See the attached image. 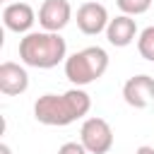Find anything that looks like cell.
<instances>
[{"instance_id":"cell-8","label":"cell","mask_w":154,"mask_h":154,"mask_svg":"<svg viewBox=\"0 0 154 154\" xmlns=\"http://www.w3.org/2000/svg\"><path fill=\"white\" fill-rule=\"evenodd\" d=\"M34 22H36V14H34L31 5H26V2H7L2 10L5 29L14 31V34H29Z\"/></svg>"},{"instance_id":"cell-9","label":"cell","mask_w":154,"mask_h":154,"mask_svg":"<svg viewBox=\"0 0 154 154\" xmlns=\"http://www.w3.org/2000/svg\"><path fill=\"white\" fill-rule=\"evenodd\" d=\"M29 87V75L26 70L19 65V63H12V60H5L0 65V91L5 96H17V94H24Z\"/></svg>"},{"instance_id":"cell-10","label":"cell","mask_w":154,"mask_h":154,"mask_svg":"<svg viewBox=\"0 0 154 154\" xmlns=\"http://www.w3.org/2000/svg\"><path fill=\"white\" fill-rule=\"evenodd\" d=\"M135 36H137V24H135V19L128 17V14H118V17L111 19L108 26H106V38H108V43L116 46V48L130 46V43L135 41Z\"/></svg>"},{"instance_id":"cell-12","label":"cell","mask_w":154,"mask_h":154,"mask_svg":"<svg viewBox=\"0 0 154 154\" xmlns=\"http://www.w3.org/2000/svg\"><path fill=\"white\" fill-rule=\"evenodd\" d=\"M116 5L120 7L123 14L137 17V14H144V12L152 7V0H116Z\"/></svg>"},{"instance_id":"cell-11","label":"cell","mask_w":154,"mask_h":154,"mask_svg":"<svg viewBox=\"0 0 154 154\" xmlns=\"http://www.w3.org/2000/svg\"><path fill=\"white\" fill-rule=\"evenodd\" d=\"M137 51H140V55L144 60L154 63V26H147V29L140 31V36H137Z\"/></svg>"},{"instance_id":"cell-16","label":"cell","mask_w":154,"mask_h":154,"mask_svg":"<svg viewBox=\"0 0 154 154\" xmlns=\"http://www.w3.org/2000/svg\"><path fill=\"white\" fill-rule=\"evenodd\" d=\"M2 2H7V0H2Z\"/></svg>"},{"instance_id":"cell-14","label":"cell","mask_w":154,"mask_h":154,"mask_svg":"<svg viewBox=\"0 0 154 154\" xmlns=\"http://www.w3.org/2000/svg\"><path fill=\"white\" fill-rule=\"evenodd\" d=\"M135 154H154V147H149V144H142Z\"/></svg>"},{"instance_id":"cell-1","label":"cell","mask_w":154,"mask_h":154,"mask_svg":"<svg viewBox=\"0 0 154 154\" xmlns=\"http://www.w3.org/2000/svg\"><path fill=\"white\" fill-rule=\"evenodd\" d=\"M91 108V99L82 87H72L65 94H43L34 103V118L41 125L65 128L77 118H84Z\"/></svg>"},{"instance_id":"cell-5","label":"cell","mask_w":154,"mask_h":154,"mask_svg":"<svg viewBox=\"0 0 154 154\" xmlns=\"http://www.w3.org/2000/svg\"><path fill=\"white\" fill-rule=\"evenodd\" d=\"M72 19V7L67 0H43V5L38 7V24L43 26V31H53L60 34Z\"/></svg>"},{"instance_id":"cell-2","label":"cell","mask_w":154,"mask_h":154,"mask_svg":"<svg viewBox=\"0 0 154 154\" xmlns=\"http://www.w3.org/2000/svg\"><path fill=\"white\" fill-rule=\"evenodd\" d=\"M19 60L36 70H51L67 60V43L53 31H29L19 38Z\"/></svg>"},{"instance_id":"cell-7","label":"cell","mask_w":154,"mask_h":154,"mask_svg":"<svg viewBox=\"0 0 154 154\" xmlns=\"http://www.w3.org/2000/svg\"><path fill=\"white\" fill-rule=\"evenodd\" d=\"M123 99L132 108H147L154 101V77L135 75L123 84Z\"/></svg>"},{"instance_id":"cell-4","label":"cell","mask_w":154,"mask_h":154,"mask_svg":"<svg viewBox=\"0 0 154 154\" xmlns=\"http://www.w3.org/2000/svg\"><path fill=\"white\" fill-rule=\"evenodd\" d=\"M79 142L89 154H106L113 147V130L103 118H87L79 130Z\"/></svg>"},{"instance_id":"cell-3","label":"cell","mask_w":154,"mask_h":154,"mask_svg":"<svg viewBox=\"0 0 154 154\" xmlns=\"http://www.w3.org/2000/svg\"><path fill=\"white\" fill-rule=\"evenodd\" d=\"M106 70H108V53L101 46H87L67 55L65 60V77L75 87H87L96 82L99 77H103Z\"/></svg>"},{"instance_id":"cell-13","label":"cell","mask_w":154,"mask_h":154,"mask_svg":"<svg viewBox=\"0 0 154 154\" xmlns=\"http://www.w3.org/2000/svg\"><path fill=\"white\" fill-rule=\"evenodd\" d=\"M58 154H89V152L84 149L82 142H65V144L58 149Z\"/></svg>"},{"instance_id":"cell-15","label":"cell","mask_w":154,"mask_h":154,"mask_svg":"<svg viewBox=\"0 0 154 154\" xmlns=\"http://www.w3.org/2000/svg\"><path fill=\"white\" fill-rule=\"evenodd\" d=\"M0 154H12V152H10V147H7V144H0Z\"/></svg>"},{"instance_id":"cell-6","label":"cell","mask_w":154,"mask_h":154,"mask_svg":"<svg viewBox=\"0 0 154 154\" xmlns=\"http://www.w3.org/2000/svg\"><path fill=\"white\" fill-rule=\"evenodd\" d=\"M108 22H111L108 19V10L101 2L89 0V2H82L77 7V29L82 34H87V36H96V34L106 31Z\"/></svg>"}]
</instances>
